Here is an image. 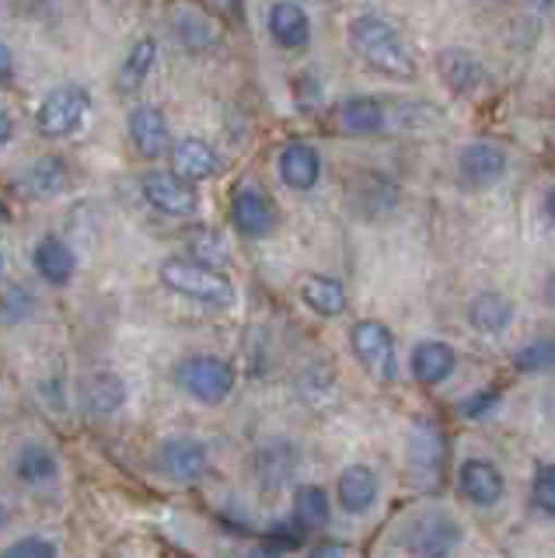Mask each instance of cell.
Here are the masks:
<instances>
[{
    "label": "cell",
    "mask_w": 555,
    "mask_h": 558,
    "mask_svg": "<svg viewBox=\"0 0 555 558\" xmlns=\"http://www.w3.org/2000/svg\"><path fill=\"white\" fill-rule=\"evenodd\" d=\"M350 46L371 70L395 81H409L415 74V60L409 46L398 39V32L377 14H357L350 22Z\"/></svg>",
    "instance_id": "cell-1"
},
{
    "label": "cell",
    "mask_w": 555,
    "mask_h": 558,
    "mask_svg": "<svg viewBox=\"0 0 555 558\" xmlns=\"http://www.w3.org/2000/svg\"><path fill=\"white\" fill-rule=\"evenodd\" d=\"M161 283L185 296V301H196L203 307H231L234 304V283L214 266H203L193 258H165L161 262Z\"/></svg>",
    "instance_id": "cell-2"
},
{
    "label": "cell",
    "mask_w": 555,
    "mask_h": 558,
    "mask_svg": "<svg viewBox=\"0 0 555 558\" xmlns=\"http://www.w3.org/2000/svg\"><path fill=\"white\" fill-rule=\"evenodd\" d=\"M176 384L203 405H217L234 391V366L220 356L196 353L176 363Z\"/></svg>",
    "instance_id": "cell-3"
},
{
    "label": "cell",
    "mask_w": 555,
    "mask_h": 558,
    "mask_svg": "<svg viewBox=\"0 0 555 558\" xmlns=\"http://www.w3.org/2000/svg\"><path fill=\"white\" fill-rule=\"evenodd\" d=\"M88 112H92V95L81 84H60L39 101L36 112L39 133L49 140H67L84 126Z\"/></svg>",
    "instance_id": "cell-4"
},
{
    "label": "cell",
    "mask_w": 555,
    "mask_h": 558,
    "mask_svg": "<svg viewBox=\"0 0 555 558\" xmlns=\"http://www.w3.org/2000/svg\"><path fill=\"white\" fill-rule=\"evenodd\" d=\"M461 537L464 534L455 517L444 510H426L406 523L402 545L415 558H450V551L461 545Z\"/></svg>",
    "instance_id": "cell-5"
},
{
    "label": "cell",
    "mask_w": 555,
    "mask_h": 558,
    "mask_svg": "<svg viewBox=\"0 0 555 558\" xmlns=\"http://www.w3.org/2000/svg\"><path fill=\"white\" fill-rule=\"evenodd\" d=\"M350 345L360 366L374 380L391 384L398 377V353H395V336L388 325L381 322H357L350 328Z\"/></svg>",
    "instance_id": "cell-6"
},
{
    "label": "cell",
    "mask_w": 555,
    "mask_h": 558,
    "mask_svg": "<svg viewBox=\"0 0 555 558\" xmlns=\"http://www.w3.org/2000/svg\"><path fill=\"white\" fill-rule=\"evenodd\" d=\"M147 206H154L165 217H193L200 209V192L193 182L179 179L176 171H154L141 182Z\"/></svg>",
    "instance_id": "cell-7"
},
{
    "label": "cell",
    "mask_w": 555,
    "mask_h": 558,
    "mask_svg": "<svg viewBox=\"0 0 555 558\" xmlns=\"http://www.w3.org/2000/svg\"><path fill=\"white\" fill-rule=\"evenodd\" d=\"M231 223L245 238H269L280 223V214L258 185H238L231 196Z\"/></svg>",
    "instance_id": "cell-8"
},
{
    "label": "cell",
    "mask_w": 555,
    "mask_h": 558,
    "mask_svg": "<svg viewBox=\"0 0 555 558\" xmlns=\"http://www.w3.org/2000/svg\"><path fill=\"white\" fill-rule=\"evenodd\" d=\"M154 464L171 482H196L210 468V453L193 436H168L158 453H154Z\"/></svg>",
    "instance_id": "cell-9"
},
{
    "label": "cell",
    "mask_w": 555,
    "mask_h": 558,
    "mask_svg": "<svg viewBox=\"0 0 555 558\" xmlns=\"http://www.w3.org/2000/svg\"><path fill=\"white\" fill-rule=\"evenodd\" d=\"M130 144L141 157H161V154H171V130H168V119L161 109H154V105H136L130 112Z\"/></svg>",
    "instance_id": "cell-10"
},
{
    "label": "cell",
    "mask_w": 555,
    "mask_h": 558,
    "mask_svg": "<svg viewBox=\"0 0 555 558\" xmlns=\"http://www.w3.org/2000/svg\"><path fill=\"white\" fill-rule=\"evenodd\" d=\"M458 171H461V182L472 185V189H485V185H496L503 174H507V154H503L496 144H468L458 154Z\"/></svg>",
    "instance_id": "cell-11"
},
{
    "label": "cell",
    "mask_w": 555,
    "mask_h": 558,
    "mask_svg": "<svg viewBox=\"0 0 555 558\" xmlns=\"http://www.w3.org/2000/svg\"><path fill=\"white\" fill-rule=\"evenodd\" d=\"M458 488L472 506H496L507 493V482H503V471L493 461L472 458L458 471Z\"/></svg>",
    "instance_id": "cell-12"
},
{
    "label": "cell",
    "mask_w": 555,
    "mask_h": 558,
    "mask_svg": "<svg viewBox=\"0 0 555 558\" xmlns=\"http://www.w3.org/2000/svg\"><path fill=\"white\" fill-rule=\"evenodd\" d=\"M168 157H171V168H176V174L185 182H206V179H214L217 168H220L217 150L200 136L176 140Z\"/></svg>",
    "instance_id": "cell-13"
},
{
    "label": "cell",
    "mask_w": 555,
    "mask_h": 558,
    "mask_svg": "<svg viewBox=\"0 0 555 558\" xmlns=\"http://www.w3.org/2000/svg\"><path fill=\"white\" fill-rule=\"evenodd\" d=\"M67 182H71V171H67L60 157H39V161H32L19 174L14 189H19L25 199H53L67 189Z\"/></svg>",
    "instance_id": "cell-14"
},
{
    "label": "cell",
    "mask_w": 555,
    "mask_h": 558,
    "mask_svg": "<svg viewBox=\"0 0 555 558\" xmlns=\"http://www.w3.org/2000/svg\"><path fill=\"white\" fill-rule=\"evenodd\" d=\"M32 266H36L43 283L67 287L74 279V272H77V258H74V252L67 248L60 238L49 234V238H43L36 244V248H32Z\"/></svg>",
    "instance_id": "cell-15"
},
{
    "label": "cell",
    "mask_w": 555,
    "mask_h": 558,
    "mask_svg": "<svg viewBox=\"0 0 555 558\" xmlns=\"http://www.w3.org/2000/svg\"><path fill=\"white\" fill-rule=\"evenodd\" d=\"M276 168H280V179L290 189H298V192L315 189L318 179H322V157H318V150L307 147V144H298V140L280 150V161H276Z\"/></svg>",
    "instance_id": "cell-16"
},
{
    "label": "cell",
    "mask_w": 555,
    "mask_h": 558,
    "mask_svg": "<svg viewBox=\"0 0 555 558\" xmlns=\"http://www.w3.org/2000/svg\"><path fill=\"white\" fill-rule=\"evenodd\" d=\"M441 66V77L455 95H472L485 84V66L472 57V52H461V49H447L437 57Z\"/></svg>",
    "instance_id": "cell-17"
},
{
    "label": "cell",
    "mask_w": 555,
    "mask_h": 558,
    "mask_svg": "<svg viewBox=\"0 0 555 558\" xmlns=\"http://www.w3.org/2000/svg\"><path fill=\"white\" fill-rule=\"evenodd\" d=\"M269 35L283 49H301L311 43V17L304 14V8L280 0V4L269 8Z\"/></svg>",
    "instance_id": "cell-18"
},
{
    "label": "cell",
    "mask_w": 555,
    "mask_h": 558,
    "mask_svg": "<svg viewBox=\"0 0 555 558\" xmlns=\"http://www.w3.org/2000/svg\"><path fill=\"white\" fill-rule=\"evenodd\" d=\"M377 502V475L367 464H353L339 475V506L346 513H367Z\"/></svg>",
    "instance_id": "cell-19"
},
{
    "label": "cell",
    "mask_w": 555,
    "mask_h": 558,
    "mask_svg": "<svg viewBox=\"0 0 555 558\" xmlns=\"http://www.w3.org/2000/svg\"><path fill=\"white\" fill-rule=\"evenodd\" d=\"M455 349H450L447 342H437V339H426L412 349V377L420 384H441L450 377V371H455Z\"/></svg>",
    "instance_id": "cell-20"
},
{
    "label": "cell",
    "mask_w": 555,
    "mask_h": 558,
    "mask_svg": "<svg viewBox=\"0 0 555 558\" xmlns=\"http://www.w3.org/2000/svg\"><path fill=\"white\" fill-rule=\"evenodd\" d=\"M81 398H84V409H88L92 415H112V412L123 409L126 384L109 371H98L81 384Z\"/></svg>",
    "instance_id": "cell-21"
},
{
    "label": "cell",
    "mask_w": 555,
    "mask_h": 558,
    "mask_svg": "<svg viewBox=\"0 0 555 558\" xmlns=\"http://www.w3.org/2000/svg\"><path fill=\"white\" fill-rule=\"evenodd\" d=\"M468 322H472V328L482 331V336H499V331H507V325L514 322V304L496 290L479 293L475 301L468 304Z\"/></svg>",
    "instance_id": "cell-22"
},
{
    "label": "cell",
    "mask_w": 555,
    "mask_h": 558,
    "mask_svg": "<svg viewBox=\"0 0 555 558\" xmlns=\"http://www.w3.org/2000/svg\"><path fill=\"white\" fill-rule=\"evenodd\" d=\"M328 517H333V506H328V493L322 485H301L293 493V527L301 534L322 531Z\"/></svg>",
    "instance_id": "cell-23"
},
{
    "label": "cell",
    "mask_w": 555,
    "mask_h": 558,
    "mask_svg": "<svg viewBox=\"0 0 555 558\" xmlns=\"http://www.w3.org/2000/svg\"><path fill=\"white\" fill-rule=\"evenodd\" d=\"M301 301L315 314H322V318H339L346 311V290L333 276H304Z\"/></svg>",
    "instance_id": "cell-24"
},
{
    "label": "cell",
    "mask_w": 555,
    "mask_h": 558,
    "mask_svg": "<svg viewBox=\"0 0 555 558\" xmlns=\"http://www.w3.org/2000/svg\"><path fill=\"white\" fill-rule=\"evenodd\" d=\"M409 461H412V471L423 478H441V461H444V444L437 429H430V423H415V433H412V447H409Z\"/></svg>",
    "instance_id": "cell-25"
},
{
    "label": "cell",
    "mask_w": 555,
    "mask_h": 558,
    "mask_svg": "<svg viewBox=\"0 0 555 558\" xmlns=\"http://www.w3.org/2000/svg\"><path fill=\"white\" fill-rule=\"evenodd\" d=\"M339 122L346 133H377L388 122V109L377 98H350L339 109Z\"/></svg>",
    "instance_id": "cell-26"
},
{
    "label": "cell",
    "mask_w": 555,
    "mask_h": 558,
    "mask_svg": "<svg viewBox=\"0 0 555 558\" xmlns=\"http://www.w3.org/2000/svg\"><path fill=\"white\" fill-rule=\"evenodd\" d=\"M14 475L25 485H49L60 475V461L53 450L32 444L19 453V461H14Z\"/></svg>",
    "instance_id": "cell-27"
},
{
    "label": "cell",
    "mask_w": 555,
    "mask_h": 558,
    "mask_svg": "<svg viewBox=\"0 0 555 558\" xmlns=\"http://www.w3.org/2000/svg\"><path fill=\"white\" fill-rule=\"evenodd\" d=\"M154 60H158V43L154 39L136 43L130 49V57L123 60V66H119V92H136L154 70Z\"/></svg>",
    "instance_id": "cell-28"
},
{
    "label": "cell",
    "mask_w": 555,
    "mask_h": 558,
    "mask_svg": "<svg viewBox=\"0 0 555 558\" xmlns=\"http://www.w3.org/2000/svg\"><path fill=\"white\" fill-rule=\"evenodd\" d=\"M255 475L266 488H280L293 475V453L287 444H273L255 453Z\"/></svg>",
    "instance_id": "cell-29"
},
{
    "label": "cell",
    "mask_w": 555,
    "mask_h": 558,
    "mask_svg": "<svg viewBox=\"0 0 555 558\" xmlns=\"http://www.w3.org/2000/svg\"><path fill=\"white\" fill-rule=\"evenodd\" d=\"M514 366L520 374H548L555 371V339H531L514 353Z\"/></svg>",
    "instance_id": "cell-30"
},
{
    "label": "cell",
    "mask_w": 555,
    "mask_h": 558,
    "mask_svg": "<svg viewBox=\"0 0 555 558\" xmlns=\"http://www.w3.org/2000/svg\"><path fill=\"white\" fill-rule=\"evenodd\" d=\"M32 311H36V296L25 287L11 283L8 290H0V325H19Z\"/></svg>",
    "instance_id": "cell-31"
},
{
    "label": "cell",
    "mask_w": 555,
    "mask_h": 558,
    "mask_svg": "<svg viewBox=\"0 0 555 558\" xmlns=\"http://www.w3.org/2000/svg\"><path fill=\"white\" fill-rule=\"evenodd\" d=\"M0 558H60L57 545L43 534H28V537H19L11 541V545L0 551Z\"/></svg>",
    "instance_id": "cell-32"
},
{
    "label": "cell",
    "mask_w": 555,
    "mask_h": 558,
    "mask_svg": "<svg viewBox=\"0 0 555 558\" xmlns=\"http://www.w3.org/2000/svg\"><path fill=\"white\" fill-rule=\"evenodd\" d=\"M531 502L545 517H555V464H542L531 482Z\"/></svg>",
    "instance_id": "cell-33"
},
{
    "label": "cell",
    "mask_w": 555,
    "mask_h": 558,
    "mask_svg": "<svg viewBox=\"0 0 555 558\" xmlns=\"http://www.w3.org/2000/svg\"><path fill=\"white\" fill-rule=\"evenodd\" d=\"M179 35L189 43V46H206V43H214V32H210V25L203 22L200 14H179Z\"/></svg>",
    "instance_id": "cell-34"
},
{
    "label": "cell",
    "mask_w": 555,
    "mask_h": 558,
    "mask_svg": "<svg viewBox=\"0 0 555 558\" xmlns=\"http://www.w3.org/2000/svg\"><path fill=\"white\" fill-rule=\"evenodd\" d=\"M499 401V391L496 388H485V391H475L472 398H464L461 405H458V412L461 415H482L485 409H493Z\"/></svg>",
    "instance_id": "cell-35"
},
{
    "label": "cell",
    "mask_w": 555,
    "mask_h": 558,
    "mask_svg": "<svg viewBox=\"0 0 555 558\" xmlns=\"http://www.w3.org/2000/svg\"><path fill=\"white\" fill-rule=\"evenodd\" d=\"M307 558H346V548L336 545V541H325V545H315V548H311Z\"/></svg>",
    "instance_id": "cell-36"
},
{
    "label": "cell",
    "mask_w": 555,
    "mask_h": 558,
    "mask_svg": "<svg viewBox=\"0 0 555 558\" xmlns=\"http://www.w3.org/2000/svg\"><path fill=\"white\" fill-rule=\"evenodd\" d=\"M14 77V52L0 43V84H8Z\"/></svg>",
    "instance_id": "cell-37"
},
{
    "label": "cell",
    "mask_w": 555,
    "mask_h": 558,
    "mask_svg": "<svg viewBox=\"0 0 555 558\" xmlns=\"http://www.w3.org/2000/svg\"><path fill=\"white\" fill-rule=\"evenodd\" d=\"M11 136H14V119L8 109H0V144H8Z\"/></svg>",
    "instance_id": "cell-38"
},
{
    "label": "cell",
    "mask_w": 555,
    "mask_h": 558,
    "mask_svg": "<svg viewBox=\"0 0 555 558\" xmlns=\"http://www.w3.org/2000/svg\"><path fill=\"white\" fill-rule=\"evenodd\" d=\"M545 301H548V304H555V276L545 283Z\"/></svg>",
    "instance_id": "cell-39"
},
{
    "label": "cell",
    "mask_w": 555,
    "mask_h": 558,
    "mask_svg": "<svg viewBox=\"0 0 555 558\" xmlns=\"http://www.w3.org/2000/svg\"><path fill=\"white\" fill-rule=\"evenodd\" d=\"M545 209H548V217L555 220V189L548 192V199H545Z\"/></svg>",
    "instance_id": "cell-40"
},
{
    "label": "cell",
    "mask_w": 555,
    "mask_h": 558,
    "mask_svg": "<svg viewBox=\"0 0 555 558\" xmlns=\"http://www.w3.org/2000/svg\"><path fill=\"white\" fill-rule=\"evenodd\" d=\"M4 523H8V506H4V499H0V531H4Z\"/></svg>",
    "instance_id": "cell-41"
},
{
    "label": "cell",
    "mask_w": 555,
    "mask_h": 558,
    "mask_svg": "<svg viewBox=\"0 0 555 558\" xmlns=\"http://www.w3.org/2000/svg\"><path fill=\"white\" fill-rule=\"evenodd\" d=\"M534 8H548V4H555V0H531Z\"/></svg>",
    "instance_id": "cell-42"
},
{
    "label": "cell",
    "mask_w": 555,
    "mask_h": 558,
    "mask_svg": "<svg viewBox=\"0 0 555 558\" xmlns=\"http://www.w3.org/2000/svg\"><path fill=\"white\" fill-rule=\"evenodd\" d=\"M0 276H4V255H0Z\"/></svg>",
    "instance_id": "cell-43"
},
{
    "label": "cell",
    "mask_w": 555,
    "mask_h": 558,
    "mask_svg": "<svg viewBox=\"0 0 555 558\" xmlns=\"http://www.w3.org/2000/svg\"><path fill=\"white\" fill-rule=\"evenodd\" d=\"M4 214H8V209H4V206H0V217H4Z\"/></svg>",
    "instance_id": "cell-44"
}]
</instances>
